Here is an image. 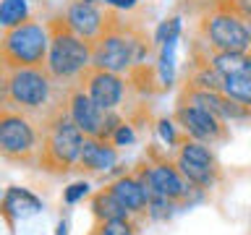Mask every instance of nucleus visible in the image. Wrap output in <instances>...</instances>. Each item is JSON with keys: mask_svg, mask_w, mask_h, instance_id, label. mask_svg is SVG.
Listing matches in <instances>:
<instances>
[{"mask_svg": "<svg viewBox=\"0 0 251 235\" xmlns=\"http://www.w3.org/2000/svg\"><path fill=\"white\" fill-rule=\"evenodd\" d=\"M84 139L86 136L81 133V128L71 120V115L58 113L50 123L45 125L39 164H42L45 170H52V172L71 170V167H74V162H78Z\"/></svg>", "mask_w": 251, "mask_h": 235, "instance_id": "f257e3e1", "label": "nucleus"}, {"mask_svg": "<svg viewBox=\"0 0 251 235\" xmlns=\"http://www.w3.org/2000/svg\"><path fill=\"white\" fill-rule=\"evenodd\" d=\"M8 89H11V102L16 107L37 110L50 97V76L37 66L13 68L8 76Z\"/></svg>", "mask_w": 251, "mask_h": 235, "instance_id": "0eeeda50", "label": "nucleus"}, {"mask_svg": "<svg viewBox=\"0 0 251 235\" xmlns=\"http://www.w3.org/2000/svg\"><path fill=\"white\" fill-rule=\"evenodd\" d=\"M78 164L89 172H107L118 164V152L113 144H107L102 139H84Z\"/></svg>", "mask_w": 251, "mask_h": 235, "instance_id": "4468645a", "label": "nucleus"}, {"mask_svg": "<svg viewBox=\"0 0 251 235\" xmlns=\"http://www.w3.org/2000/svg\"><path fill=\"white\" fill-rule=\"evenodd\" d=\"M39 209H42V201H39L34 193H29L26 188H8V193L3 199V214L11 219V222L37 214Z\"/></svg>", "mask_w": 251, "mask_h": 235, "instance_id": "dca6fc26", "label": "nucleus"}, {"mask_svg": "<svg viewBox=\"0 0 251 235\" xmlns=\"http://www.w3.org/2000/svg\"><path fill=\"white\" fill-rule=\"evenodd\" d=\"M47 50H50V34L37 21H24L8 29L5 37L0 39V55L11 68L39 66L45 63Z\"/></svg>", "mask_w": 251, "mask_h": 235, "instance_id": "20e7f679", "label": "nucleus"}, {"mask_svg": "<svg viewBox=\"0 0 251 235\" xmlns=\"http://www.w3.org/2000/svg\"><path fill=\"white\" fill-rule=\"evenodd\" d=\"M110 191H113V196L121 201V207L128 212V214H141V212H147V207H149V193L136 175L118 178L115 183L110 186Z\"/></svg>", "mask_w": 251, "mask_h": 235, "instance_id": "2eb2a0df", "label": "nucleus"}, {"mask_svg": "<svg viewBox=\"0 0 251 235\" xmlns=\"http://www.w3.org/2000/svg\"><path fill=\"white\" fill-rule=\"evenodd\" d=\"M176 167L194 188H209L217 180V160L201 141H186L178 149Z\"/></svg>", "mask_w": 251, "mask_h": 235, "instance_id": "6e6552de", "label": "nucleus"}, {"mask_svg": "<svg viewBox=\"0 0 251 235\" xmlns=\"http://www.w3.org/2000/svg\"><path fill=\"white\" fill-rule=\"evenodd\" d=\"M86 191H89V186H86L84 180H78V183L66 188V196H63V199H66V204H76L78 199H84V196H86Z\"/></svg>", "mask_w": 251, "mask_h": 235, "instance_id": "b1692460", "label": "nucleus"}, {"mask_svg": "<svg viewBox=\"0 0 251 235\" xmlns=\"http://www.w3.org/2000/svg\"><path fill=\"white\" fill-rule=\"evenodd\" d=\"M147 50L149 47L141 37L128 34L123 26H110L92 42V66L121 73L144 60Z\"/></svg>", "mask_w": 251, "mask_h": 235, "instance_id": "7ed1b4c3", "label": "nucleus"}, {"mask_svg": "<svg viewBox=\"0 0 251 235\" xmlns=\"http://www.w3.org/2000/svg\"><path fill=\"white\" fill-rule=\"evenodd\" d=\"M86 94L102 110H115L123 99V78L113 73V70L94 68L86 73Z\"/></svg>", "mask_w": 251, "mask_h": 235, "instance_id": "f8f14e48", "label": "nucleus"}, {"mask_svg": "<svg viewBox=\"0 0 251 235\" xmlns=\"http://www.w3.org/2000/svg\"><path fill=\"white\" fill-rule=\"evenodd\" d=\"M149 180H152V191L165 196L170 201H183L188 199V191H191V183L180 175V170L176 164H168V162H157L149 167Z\"/></svg>", "mask_w": 251, "mask_h": 235, "instance_id": "ddd939ff", "label": "nucleus"}, {"mask_svg": "<svg viewBox=\"0 0 251 235\" xmlns=\"http://www.w3.org/2000/svg\"><path fill=\"white\" fill-rule=\"evenodd\" d=\"M92 66V45L71 31L63 21H55L50 29V50H47V73L52 78H71Z\"/></svg>", "mask_w": 251, "mask_h": 235, "instance_id": "f03ea898", "label": "nucleus"}, {"mask_svg": "<svg viewBox=\"0 0 251 235\" xmlns=\"http://www.w3.org/2000/svg\"><path fill=\"white\" fill-rule=\"evenodd\" d=\"M0 154L13 162H31L37 154V131L26 115L0 107Z\"/></svg>", "mask_w": 251, "mask_h": 235, "instance_id": "39448f33", "label": "nucleus"}, {"mask_svg": "<svg viewBox=\"0 0 251 235\" xmlns=\"http://www.w3.org/2000/svg\"><path fill=\"white\" fill-rule=\"evenodd\" d=\"M209 63L223 76H251V55L249 52H220V50H215Z\"/></svg>", "mask_w": 251, "mask_h": 235, "instance_id": "f3484780", "label": "nucleus"}, {"mask_svg": "<svg viewBox=\"0 0 251 235\" xmlns=\"http://www.w3.org/2000/svg\"><path fill=\"white\" fill-rule=\"evenodd\" d=\"M173 50H176V42L162 45V55H160V76L162 84L170 86L173 84V73H176V66H173Z\"/></svg>", "mask_w": 251, "mask_h": 235, "instance_id": "5701e85b", "label": "nucleus"}, {"mask_svg": "<svg viewBox=\"0 0 251 235\" xmlns=\"http://www.w3.org/2000/svg\"><path fill=\"white\" fill-rule=\"evenodd\" d=\"M176 120L180 123L188 136L194 141H217L225 136V128H223V120L217 115H212L209 110L204 107H196V105H180L178 113H176Z\"/></svg>", "mask_w": 251, "mask_h": 235, "instance_id": "9d476101", "label": "nucleus"}, {"mask_svg": "<svg viewBox=\"0 0 251 235\" xmlns=\"http://www.w3.org/2000/svg\"><path fill=\"white\" fill-rule=\"evenodd\" d=\"M26 16H29L26 0H3L0 3V26L13 29L26 21Z\"/></svg>", "mask_w": 251, "mask_h": 235, "instance_id": "6ab92c4d", "label": "nucleus"}, {"mask_svg": "<svg viewBox=\"0 0 251 235\" xmlns=\"http://www.w3.org/2000/svg\"><path fill=\"white\" fill-rule=\"evenodd\" d=\"M66 24L74 34H78L86 42H94L105 31V13L97 8L94 0H74L66 8Z\"/></svg>", "mask_w": 251, "mask_h": 235, "instance_id": "9b49d317", "label": "nucleus"}, {"mask_svg": "<svg viewBox=\"0 0 251 235\" xmlns=\"http://www.w3.org/2000/svg\"><path fill=\"white\" fill-rule=\"evenodd\" d=\"M68 115L86 139H102L105 141V125L110 110H102L84 89H76L68 99Z\"/></svg>", "mask_w": 251, "mask_h": 235, "instance_id": "1a4fd4ad", "label": "nucleus"}, {"mask_svg": "<svg viewBox=\"0 0 251 235\" xmlns=\"http://www.w3.org/2000/svg\"><path fill=\"white\" fill-rule=\"evenodd\" d=\"M110 141H113L115 146H126V144H131V141H133V131H131V125L121 123V125L115 128V133H113V139H110Z\"/></svg>", "mask_w": 251, "mask_h": 235, "instance_id": "393cba45", "label": "nucleus"}, {"mask_svg": "<svg viewBox=\"0 0 251 235\" xmlns=\"http://www.w3.org/2000/svg\"><path fill=\"white\" fill-rule=\"evenodd\" d=\"M94 235H133V222H131V217L128 219H107V222H100Z\"/></svg>", "mask_w": 251, "mask_h": 235, "instance_id": "4be33fe9", "label": "nucleus"}, {"mask_svg": "<svg viewBox=\"0 0 251 235\" xmlns=\"http://www.w3.org/2000/svg\"><path fill=\"white\" fill-rule=\"evenodd\" d=\"M178 34H180V19L173 16V19L162 21L154 31V42L157 45H168V42H178Z\"/></svg>", "mask_w": 251, "mask_h": 235, "instance_id": "412c9836", "label": "nucleus"}, {"mask_svg": "<svg viewBox=\"0 0 251 235\" xmlns=\"http://www.w3.org/2000/svg\"><path fill=\"white\" fill-rule=\"evenodd\" d=\"M58 235H68V225H66V222L58 225Z\"/></svg>", "mask_w": 251, "mask_h": 235, "instance_id": "c756f323", "label": "nucleus"}, {"mask_svg": "<svg viewBox=\"0 0 251 235\" xmlns=\"http://www.w3.org/2000/svg\"><path fill=\"white\" fill-rule=\"evenodd\" d=\"M230 11L243 21H251V0H230Z\"/></svg>", "mask_w": 251, "mask_h": 235, "instance_id": "a878e982", "label": "nucleus"}, {"mask_svg": "<svg viewBox=\"0 0 251 235\" xmlns=\"http://www.w3.org/2000/svg\"><path fill=\"white\" fill-rule=\"evenodd\" d=\"M246 24H249V37H251V21H246Z\"/></svg>", "mask_w": 251, "mask_h": 235, "instance_id": "7c9ffc66", "label": "nucleus"}, {"mask_svg": "<svg viewBox=\"0 0 251 235\" xmlns=\"http://www.w3.org/2000/svg\"><path fill=\"white\" fill-rule=\"evenodd\" d=\"M160 136L165 139V141H168V146H173V144H176V131H173V123L170 120H160Z\"/></svg>", "mask_w": 251, "mask_h": 235, "instance_id": "bb28decb", "label": "nucleus"}, {"mask_svg": "<svg viewBox=\"0 0 251 235\" xmlns=\"http://www.w3.org/2000/svg\"><path fill=\"white\" fill-rule=\"evenodd\" d=\"M11 99V89H8V78L0 70V107H5V102Z\"/></svg>", "mask_w": 251, "mask_h": 235, "instance_id": "cd10ccee", "label": "nucleus"}, {"mask_svg": "<svg viewBox=\"0 0 251 235\" xmlns=\"http://www.w3.org/2000/svg\"><path fill=\"white\" fill-rule=\"evenodd\" d=\"M92 209H94V217L100 219V222H107V219H128L131 214L121 207V201L113 196V191H100L94 193L92 199Z\"/></svg>", "mask_w": 251, "mask_h": 235, "instance_id": "a211bd4d", "label": "nucleus"}, {"mask_svg": "<svg viewBox=\"0 0 251 235\" xmlns=\"http://www.w3.org/2000/svg\"><path fill=\"white\" fill-rule=\"evenodd\" d=\"M223 94L251 107V76H225Z\"/></svg>", "mask_w": 251, "mask_h": 235, "instance_id": "aec40b11", "label": "nucleus"}, {"mask_svg": "<svg viewBox=\"0 0 251 235\" xmlns=\"http://www.w3.org/2000/svg\"><path fill=\"white\" fill-rule=\"evenodd\" d=\"M204 31H207L209 45L220 52H249L251 47L249 24L233 11L212 13L204 24Z\"/></svg>", "mask_w": 251, "mask_h": 235, "instance_id": "423d86ee", "label": "nucleus"}, {"mask_svg": "<svg viewBox=\"0 0 251 235\" xmlns=\"http://www.w3.org/2000/svg\"><path fill=\"white\" fill-rule=\"evenodd\" d=\"M105 3L115 5V8H126V11H128V8H133V5H136V0H105Z\"/></svg>", "mask_w": 251, "mask_h": 235, "instance_id": "c85d7f7f", "label": "nucleus"}]
</instances>
